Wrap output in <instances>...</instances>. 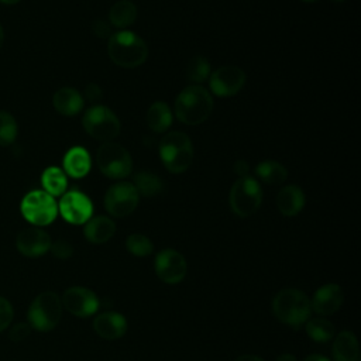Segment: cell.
Wrapping results in <instances>:
<instances>
[{
  "label": "cell",
  "mask_w": 361,
  "mask_h": 361,
  "mask_svg": "<svg viewBox=\"0 0 361 361\" xmlns=\"http://www.w3.org/2000/svg\"><path fill=\"white\" fill-rule=\"evenodd\" d=\"M214 102L207 89L200 85L186 86L175 100V114L186 126H197L209 118Z\"/></svg>",
  "instance_id": "obj_1"
},
{
  "label": "cell",
  "mask_w": 361,
  "mask_h": 361,
  "mask_svg": "<svg viewBox=\"0 0 361 361\" xmlns=\"http://www.w3.org/2000/svg\"><path fill=\"white\" fill-rule=\"evenodd\" d=\"M305 331L316 343H327L336 334L334 324L324 317L309 319L305 324Z\"/></svg>",
  "instance_id": "obj_27"
},
{
  "label": "cell",
  "mask_w": 361,
  "mask_h": 361,
  "mask_svg": "<svg viewBox=\"0 0 361 361\" xmlns=\"http://www.w3.org/2000/svg\"><path fill=\"white\" fill-rule=\"evenodd\" d=\"M126 247L135 257H145L154 251L152 241L141 233L130 234L126 240Z\"/></svg>",
  "instance_id": "obj_31"
},
{
  "label": "cell",
  "mask_w": 361,
  "mask_h": 361,
  "mask_svg": "<svg viewBox=\"0 0 361 361\" xmlns=\"http://www.w3.org/2000/svg\"><path fill=\"white\" fill-rule=\"evenodd\" d=\"M230 207L240 217L254 214L262 203V189L250 175L238 178L230 190Z\"/></svg>",
  "instance_id": "obj_7"
},
{
  "label": "cell",
  "mask_w": 361,
  "mask_h": 361,
  "mask_svg": "<svg viewBox=\"0 0 361 361\" xmlns=\"http://www.w3.org/2000/svg\"><path fill=\"white\" fill-rule=\"evenodd\" d=\"M63 172L72 178H83L92 168V158L83 147L71 148L63 157Z\"/></svg>",
  "instance_id": "obj_19"
},
{
  "label": "cell",
  "mask_w": 361,
  "mask_h": 361,
  "mask_svg": "<svg viewBox=\"0 0 361 361\" xmlns=\"http://www.w3.org/2000/svg\"><path fill=\"white\" fill-rule=\"evenodd\" d=\"M334 361H360V347L354 333L344 330L337 334L333 343Z\"/></svg>",
  "instance_id": "obj_22"
},
{
  "label": "cell",
  "mask_w": 361,
  "mask_h": 361,
  "mask_svg": "<svg viewBox=\"0 0 361 361\" xmlns=\"http://www.w3.org/2000/svg\"><path fill=\"white\" fill-rule=\"evenodd\" d=\"M140 195L130 182H117L111 185L104 195V207L113 217H126L138 206Z\"/></svg>",
  "instance_id": "obj_10"
},
{
  "label": "cell",
  "mask_w": 361,
  "mask_h": 361,
  "mask_svg": "<svg viewBox=\"0 0 361 361\" xmlns=\"http://www.w3.org/2000/svg\"><path fill=\"white\" fill-rule=\"evenodd\" d=\"M102 89L99 87V85H96V83H90V85H87L86 86V89H85V94H86V97L90 100V102H94V100H97V99H100L102 97Z\"/></svg>",
  "instance_id": "obj_36"
},
{
  "label": "cell",
  "mask_w": 361,
  "mask_h": 361,
  "mask_svg": "<svg viewBox=\"0 0 361 361\" xmlns=\"http://www.w3.org/2000/svg\"><path fill=\"white\" fill-rule=\"evenodd\" d=\"M96 162L103 175L110 179H124L133 172L130 152L120 144L107 141L97 148Z\"/></svg>",
  "instance_id": "obj_6"
},
{
  "label": "cell",
  "mask_w": 361,
  "mask_h": 361,
  "mask_svg": "<svg viewBox=\"0 0 361 361\" xmlns=\"http://www.w3.org/2000/svg\"><path fill=\"white\" fill-rule=\"evenodd\" d=\"M18 134V126L16 118L8 111H0V145H11Z\"/></svg>",
  "instance_id": "obj_29"
},
{
  "label": "cell",
  "mask_w": 361,
  "mask_h": 361,
  "mask_svg": "<svg viewBox=\"0 0 361 361\" xmlns=\"http://www.w3.org/2000/svg\"><path fill=\"white\" fill-rule=\"evenodd\" d=\"M20 210L28 223L34 226H48L56 219L58 204L54 196L45 190H31L23 197Z\"/></svg>",
  "instance_id": "obj_9"
},
{
  "label": "cell",
  "mask_w": 361,
  "mask_h": 361,
  "mask_svg": "<svg viewBox=\"0 0 361 361\" xmlns=\"http://www.w3.org/2000/svg\"><path fill=\"white\" fill-rule=\"evenodd\" d=\"M305 193L298 185L283 186L276 196V207L286 217L299 214L305 206Z\"/></svg>",
  "instance_id": "obj_18"
},
{
  "label": "cell",
  "mask_w": 361,
  "mask_h": 361,
  "mask_svg": "<svg viewBox=\"0 0 361 361\" xmlns=\"http://www.w3.org/2000/svg\"><path fill=\"white\" fill-rule=\"evenodd\" d=\"M255 175L265 183L279 185L288 178V171L281 162L267 159L255 166Z\"/></svg>",
  "instance_id": "obj_26"
},
{
  "label": "cell",
  "mask_w": 361,
  "mask_h": 361,
  "mask_svg": "<svg viewBox=\"0 0 361 361\" xmlns=\"http://www.w3.org/2000/svg\"><path fill=\"white\" fill-rule=\"evenodd\" d=\"M85 224L86 226H85L83 234L86 240L93 244H103L109 241L116 233V224L107 216H97V217L89 219Z\"/></svg>",
  "instance_id": "obj_20"
},
{
  "label": "cell",
  "mask_w": 361,
  "mask_h": 361,
  "mask_svg": "<svg viewBox=\"0 0 361 361\" xmlns=\"http://www.w3.org/2000/svg\"><path fill=\"white\" fill-rule=\"evenodd\" d=\"M344 300V293L340 285L326 283L320 286L310 299V307L317 314L329 316L336 313Z\"/></svg>",
  "instance_id": "obj_16"
},
{
  "label": "cell",
  "mask_w": 361,
  "mask_h": 361,
  "mask_svg": "<svg viewBox=\"0 0 361 361\" xmlns=\"http://www.w3.org/2000/svg\"><path fill=\"white\" fill-rule=\"evenodd\" d=\"M137 7L130 0H120L114 3L109 11L110 23L117 28H127L137 20Z\"/></svg>",
  "instance_id": "obj_24"
},
{
  "label": "cell",
  "mask_w": 361,
  "mask_h": 361,
  "mask_svg": "<svg viewBox=\"0 0 361 361\" xmlns=\"http://www.w3.org/2000/svg\"><path fill=\"white\" fill-rule=\"evenodd\" d=\"M82 124L85 131L97 141H111L120 134V120L106 106L96 104L87 109L83 114Z\"/></svg>",
  "instance_id": "obj_8"
},
{
  "label": "cell",
  "mask_w": 361,
  "mask_h": 361,
  "mask_svg": "<svg viewBox=\"0 0 361 361\" xmlns=\"http://www.w3.org/2000/svg\"><path fill=\"white\" fill-rule=\"evenodd\" d=\"M303 361H330V360L320 354H312V355H307Z\"/></svg>",
  "instance_id": "obj_39"
},
{
  "label": "cell",
  "mask_w": 361,
  "mask_h": 361,
  "mask_svg": "<svg viewBox=\"0 0 361 361\" xmlns=\"http://www.w3.org/2000/svg\"><path fill=\"white\" fill-rule=\"evenodd\" d=\"M248 171H250V166L245 161H237L234 164V172L241 178V176H245L248 175Z\"/></svg>",
  "instance_id": "obj_37"
},
{
  "label": "cell",
  "mask_w": 361,
  "mask_h": 361,
  "mask_svg": "<svg viewBox=\"0 0 361 361\" xmlns=\"http://www.w3.org/2000/svg\"><path fill=\"white\" fill-rule=\"evenodd\" d=\"M3 41H4V31H3V27H1V24H0V48H1V45H3Z\"/></svg>",
  "instance_id": "obj_41"
},
{
  "label": "cell",
  "mask_w": 361,
  "mask_h": 361,
  "mask_svg": "<svg viewBox=\"0 0 361 361\" xmlns=\"http://www.w3.org/2000/svg\"><path fill=\"white\" fill-rule=\"evenodd\" d=\"M51 237L38 227L24 228L16 238L17 250L25 257H41L51 248Z\"/></svg>",
  "instance_id": "obj_15"
},
{
  "label": "cell",
  "mask_w": 361,
  "mask_h": 361,
  "mask_svg": "<svg viewBox=\"0 0 361 361\" xmlns=\"http://www.w3.org/2000/svg\"><path fill=\"white\" fill-rule=\"evenodd\" d=\"M107 52L113 63L131 69L145 62L148 56V47L140 35L124 30L110 35Z\"/></svg>",
  "instance_id": "obj_3"
},
{
  "label": "cell",
  "mask_w": 361,
  "mask_h": 361,
  "mask_svg": "<svg viewBox=\"0 0 361 361\" xmlns=\"http://www.w3.org/2000/svg\"><path fill=\"white\" fill-rule=\"evenodd\" d=\"M54 107L62 116H75L78 114L85 104L82 94L73 87H61L55 92L52 97Z\"/></svg>",
  "instance_id": "obj_21"
},
{
  "label": "cell",
  "mask_w": 361,
  "mask_h": 361,
  "mask_svg": "<svg viewBox=\"0 0 361 361\" xmlns=\"http://www.w3.org/2000/svg\"><path fill=\"white\" fill-rule=\"evenodd\" d=\"M58 210L68 223L85 224L89 219H92L93 203L80 190H69L62 195Z\"/></svg>",
  "instance_id": "obj_12"
},
{
  "label": "cell",
  "mask_w": 361,
  "mask_h": 361,
  "mask_svg": "<svg viewBox=\"0 0 361 361\" xmlns=\"http://www.w3.org/2000/svg\"><path fill=\"white\" fill-rule=\"evenodd\" d=\"M234 361H264L261 357H257V355H250V354H245V355H240L237 357Z\"/></svg>",
  "instance_id": "obj_38"
},
{
  "label": "cell",
  "mask_w": 361,
  "mask_h": 361,
  "mask_svg": "<svg viewBox=\"0 0 361 361\" xmlns=\"http://www.w3.org/2000/svg\"><path fill=\"white\" fill-rule=\"evenodd\" d=\"M49 250L54 254V257H56L59 259H66V258L72 257V254H73V247L66 240H56L55 243L51 244Z\"/></svg>",
  "instance_id": "obj_33"
},
{
  "label": "cell",
  "mask_w": 361,
  "mask_h": 361,
  "mask_svg": "<svg viewBox=\"0 0 361 361\" xmlns=\"http://www.w3.org/2000/svg\"><path fill=\"white\" fill-rule=\"evenodd\" d=\"M41 183L44 190L51 196H61L68 188L66 173L58 166H49L42 172Z\"/></svg>",
  "instance_id": "obj_25"
},
{
  "label": "cell",
  "mask_w": 361,
  "mask_h": 361,
  "mask_svg": "<svg viewBox=\"0 0 361 361\" xmlns=\"http://www.w3.org/2000/svg\"><path fill=\"white\" fill-rule=\"evenodd\" d=\"M210 75V63L204 56H195L186 66V76L195 83L204 82Z\"/></svg>",
  "instance_id": "obj_30"
},
{
  "label": "cell",
  "mask_w": 361,
  "mask_h": 361,
  "mask_svg": "<svg viewBox=\"0 0 361 361\" xmlns=\"http://www.w3.org/2000/svg\"><path fill=\"white\" fill-rule=\"evenodd\" d=\"M302 1H306V3H312V1H316V0H302Z\"/></svg>",
  "instance_id": "obj_44"
},
{
  "label": "cell",
  "mask_w": 361,
  "mask_h": 361,
  "mask_svg": "<svg viewBox=\"0 0 361 361\" xmlns=\"http://www.w3.org/2000/svg\"><path fill=\"white\" fill-rule=\"evenodd\" d=\"M331 1H333V3H343L344 0H331Z\"/></svg>",
  "instance_id": "obj_43"
},
{
  "label": "cell",
  "mask_w": 361,
  "mask_h": 361,
  "mask_svg": "<svg viewBox=\"0 0 361 361\" xmlns=\"http://www.w3.org/2000/svg\"><path fill=\"white\" fill-rule=\"evenodd\" d=\"M272 313L275 317L293 327L299 329L305 324L312 313L309 296L295 288H286L279 290L272 299Z\"/></svg>",
  "instance_id": "obj_2"
},
{
  "label": "cell",
  "mask_w": 361,
  "mask_h": 361,
  "mask_svg": "<svg viewBox=\"0 0 361 361\" xmlns=\"http://www.w3.org/2000/svg\"><path fill=\"white\" fill-rule=\"evenodd\" d=\"M13 314H14V310L11 303L6 298L0 296V333L10 326L13 320Z\"/></svg>",
  "instance_id": "obj_32"
},
{
  "label": "cell",
  "mask_w": 361,
  "mask_h": 361,
  "mask_svg": "<svg viewBox=\"0 0 361 361\" xmlns=\"http://www.w3.org/2000/svg\"><path fill=\"white\" fill-rule=\"evenodd\" d=\"M20 0H0V3H4V4H16V3H18Z\"/></svg>",
  "instance_id": "obj_42"
},
{
  "label": "cell",
  "mask_w": 361,
  "mask_h": 361,
  "mask_svg": "<svg viewBox=\"0 0 361 361\" xmlns=\"http://www.w3.org/2000/svg\"><path fill=\"white\" fill-rule=\"evenodd\" d=\"M210 89L219 97H231L237 94L244 83L245 73L241 68L234 65H224L210 75Z\"/></svg>",
  "instance_id": "obj_13"
},
{
  "label": "cell",
  "mask_w": 361,
  "mask_h": 361,
  "mask_svg": "<svg viewBox=\"0 0 361 361\" xmlns=\"http://www.w3.org/2000/svg\"><path fill=\"white\" fill-rule=\"evenodd\" d=\"M275 361H298V360H296V357L292 355V354H282V355H279Z\"/></svg>",
  "instance_id": "obj_40"
},
{
  "label": "cell",
  "mask_w": 361,
  "mask_h": 361,
  "mask_svg": "<svg viewBox=\"0 0 361 361\" xmlns=\"http://www.w3.org/2000/svg\"><path fill=\"white\" fill-rule=\"evenodd\" d=\"M154 269L162 282L175 285L183 281L188 271V264L179 251L173 248H165L157 254Z\"/></svg>",
  "instance_id": "obj_11"
},
{
  "label": "cell",
  "mask_w": 361,
  "mask_h": 361,
  "mask_svg": "<svg viewBox=\"0 0 361 361\" xmlns=\"http://www.w3.org/2000/svg\"><path fill=\"white\" fill-rule=\"evenodd\" d=\"M30 330H31V327L28 323H18L11 327L8 337L13 341H21L30 336Z\"/></svg>",
  "instance_id": "obj_34"
},
{
  "label": "cell",
  "mask_w": 361,
  "mask_h": 361,
  "mask_svg": "<svg viewBox=\"0 0 361 361\" xmlns=\"http://www.w3.org/2000/svg\"><path fill=\"white\" fill-rule=\"evenodd\" d=\"M159 158L171 173L185 172L193 159L190 138L182 131H169L159 142Z\"/></svg>",
  "instance_id": "obj_4"
},
{
  "label": "cell",
  "mask_w": 361,
  "mask_h": 361,
  "mask_svg": "<svg viewBox=\"0 0 361 361\" xmlns=\"http://www.w3.org/2000/svg\"><path fill=\"white\" fill-rule=\"evenodd\" d=\"M147 126L155 133H164L172 124V111L165 102H155L147 110Z\"/></svg>",
  "instance_id": "obj_23"
},
{
  "label": "cell",
  "mask_w": 361,
  "mask_h": 361,
  "mask_svg": "<svg viewBox=\"0 0 361 361\" xmlns=\"http://www.w3.org/2000/svg\"><path fill=\"white\" fill-rule=\"evenodd\" d=\"M134 186L138 195H142L145 197H152L161 193L164 189L162 179L151 171H140L134 176Z\"/></svg>",
  "instance_id": "obj_28"
},
{
  "label": "cell",
  "mask_w": 361,
  "mask_h": 361,
  "mask_svg": "<svg viewBox=\"0 0 361 361\" xmlns=\"http://www.w3.org/2000/svg\"><path fill=\"white\" fill-rule=\"evenodd\" d=\"M92 31L96 37L99 38H110L111 35V28H110V24L104 20H94L92 23Z\"/></svg>",
  "instance_id": "obj_35"
},
{
  "label": "cell",
  "mask_w": 361,
  "mask_h": 361,
  "mask_svg": "<svg viewBox=\"0 0 361 361\" xmlns=\"http://www.w3.org/2000/svg\"><path fill=\"white\" fill-rule=\"evenodd\" d=\"M62 306L76 317H89L99 309L96 293L83 286H72L62 296Z\"/></svg>",
  "instance_id": "obj_14"
},
{
  "label": "cell",
  "mask_w": 361,
  "mask_h": 361,
  "mask_svg": "<svg viewBox=\"0 0 361 361\" xmlns=\"http://www.w3.org/2000/svg\"><path fill=\"white\" fill-rule=\"evenodd\" d=\"M94 331L106 340H117L127 331V320L118 312H103L93 320Z\"/></svg>",
  "instance_id": "obj_17"
},
{
  "label": "cell",
  "mask_w": 361,
  "mask_h": 361,
  "mask_svg": "<svg viewBox=\"0 0 361 361\" xmlns=\"http://www.w3.org/2000/svg\"><path fill=\"white\" fill-rule=\"evenodd\" d=\"M61 316L62 302L61 298L52 290H45L37 295L27 312L30 327L38 331H49L55 329L61 320Z\"/></svg>",
  "instance_id": "obj_5"
}]
</instances>
